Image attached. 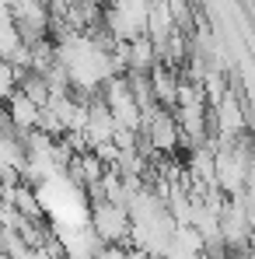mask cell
Segmentation results:
<instances>
[{"instance_id": "obj_2", "label": "cell", "mask_w": 255, "mask_h": 259, "mask_svg": "<svg viewBox=\"0 0 255 259\" xmlns=\"http://www.w3.org/2000/svg\"><path fill=\"white\" fill-rule=\"evenodd\" d=\"M123 259H154L150 252H143V249H136V252H129V256H123Z\"/></svg>"}, {"instance_id": "obj_1", "label": "cell", "mask_w": 255, "mask_h": 259, "mask_svg": "<svg viewBox=\"0 0 255 259\" xmlns=\"http://www.w3.org/2000/svg\"><path fill=\"white\" fill-rule=\"evenodd\" d=\"M94 228H98V235H101L105 242L123 238V235H126V210L116 207V203L98 207V214H94Z\"/></svg>"}]
</instances>
